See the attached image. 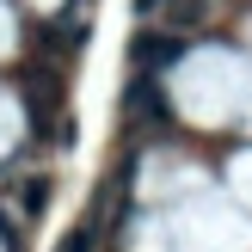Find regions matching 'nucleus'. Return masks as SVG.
Returning <instances> with one entry per match:
<instances>
[{
    "instance_id": "1",
    "label": "nucleus",
    "mask_w": 252,
    "mask_h": 252,
    "mask_svg": "<svg viewBox=\"0 0 252 252\" xmlns=\"http://www.w3.org/2000/svg\"><path fill=\"white\" fill-rule=\"evenodd\" d=\"M179 56V37H135V62L142 68H166Z\"/></svg>"
},
{
    "instance_id": "2",
    "label": "nucleus",
    "mask_w": 252,
    "mask_h": 252,
    "mask_svg": "<svg viewBox=\"0 0 252 252\" xmlns=\"http://www.w3.org/2000/svg\"><path fill=\"white\" fill-rule=\"evenodd\" d=\"M49 203V179H31V185H25V209H31V216H37V209H43Z\"/></svg>"
},
{
    "instance_id": "3",
    "label": "nucleus",
    "mask_w": 252,
    "mask_h": 252,
    "mask_svg": "<svg viewBox=\"0 0 252 252\" xmlns=\"http://www.w3.org/2000/svg\"><path fill=\"white\" fill-rule=\"evenodd\" d=\"M56 252H93V228H74V234H68V240H62Z\"/></svg>"
}]
</instances>
